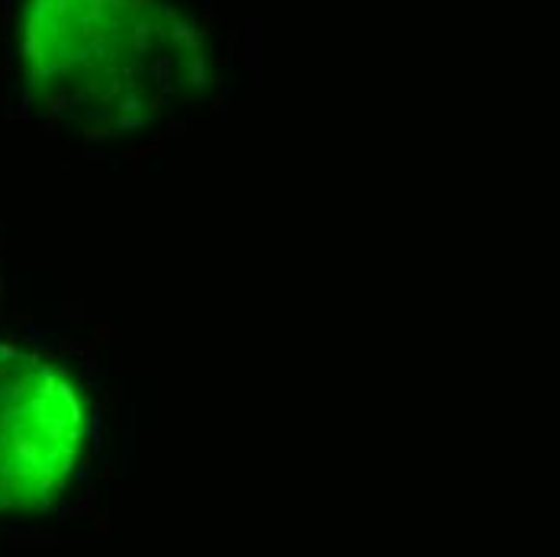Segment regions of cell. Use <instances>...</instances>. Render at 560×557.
Instances as JSON below:
<instances>
[{
    "label": "cell",
    "instance_id": "6da1fadb",
    "mask_svg": "<svg viewBox=\"0 0 560 557\" xmlns=\"http://www.w3.org/2000/svg\"><path fill=\"white\" fill-rule=\"evenodd\" d=\"M23 84L39 111L84 132H132L207 68L203 33L168 0H23Z\"/></svg>",
    "mask_w": 560,
    "mask_h": 557
},
{
    "label": "cell",
    "instance_id": "7a4b0ae2",
    "mask_svg": "<svg viewBox=\"0 0 560 557\" xmlns=\"http://www.w3.org/2000/svg\"><path fill=\"white\" fill-rule=\"evenodd\" d=\"M94 445L81 378L49 351L0 345V515H39L78 487Z\"/></svg>",
    "mask_w": 560,
    "mask_h": 557
}]
</instances>
